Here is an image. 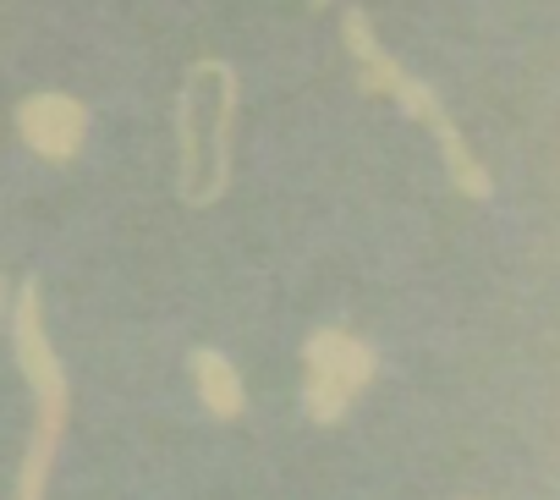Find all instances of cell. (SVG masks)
<instances>
[{"mask_svg":"<svg viewBox=\"0 0 560 500\" xmlns=\"http://www.w3.org/2000/svg\"><path fill=\"white\" fill-rule=\"evenodd\" d=\"M12 341H18L23 380H28V391H34V440H28V456H23V473H18V495L34 500V495H45V484H50V462H56V445H61L67 412H72L67 369H61L50 336H45V298H39L34 281L18 292Z\"/></svg>","mask_w":560,"mask_h":500,"instance_id":"cell-1","label":"cell"},{"mask_svg":"<svg viewBox=\"0 0 560 500\" xmlns=\"http://www.w3.org/2000/svg\"><path fill=\"white\" fill-rule=\"evenodd\" d=\"M341 23H347V45H352V56H358V67H363V83H369L374 94H390L412 121H423V127L440 138V154H445V171H451L456 193H467V198H478V204H483V198L494 193V182H489V171L472 160V149L462 143V127L445 116L440 94H434L423 78H412L396 56H385V45L374 39V28H369V18H363V12H347Z\"/></svg>","mask_w":560,"mask_h":500,"instance_id":"cell-2","label":"cell"},{"mask_svg":"<svg viewBox=\"0 0 560 500\" xmlns=\"http://www.w3.org/2000/svg\"><path fill=\"white\" fill-rule=\"evenodd\" d=\"M380 374V352L352 330H314L303 341V407L314 423H341Z\"/></svg>","mask_w":560,"mask_h":500,"instance_id":"cell-3","label":"cell"},{"mask_svg":"<svg viewBox=\"0 0 560 500\" xmlns=\"http://www.w3.org/2000/svg\"><path fill=\"white\" fill-rule=\"evenodd\" d=\"M18 138L50 160V165H67L83 154V138H89V105L72 100V94H28L18 105Z\"/></svg>","mask_w":560,"mask_h":500,"instance_id":"cell-4","label":"cell"},{"mask_svg":"<svg viewBox=\"0 0 560 500\" xmlns=\"http://www.w3.org/2000/svg\"><path fill=\"white\" fill-rule=\"evenodd\" d=\"M192 380H198V402H203L214 418H242L247 391H242V374L231 369V358H225V352L198 347V352H192Z\"/></svg>","mask_w":560,"mask_h":500,"instance_id":"cell-5","label":"cell"},{"mask_svg":"<svg viewBox=\"0 0 560 500\" xmlns=\"http://www.w3.org/2000/svg\"><path fill=\"white\" fill-rule=\"evenodd\" d=\"M314 7H330V0H314Z\"/></svg>","mask_w":560,"mask_h":500,"instance_id":"cell-6","label":"cell"}]
</instances>
